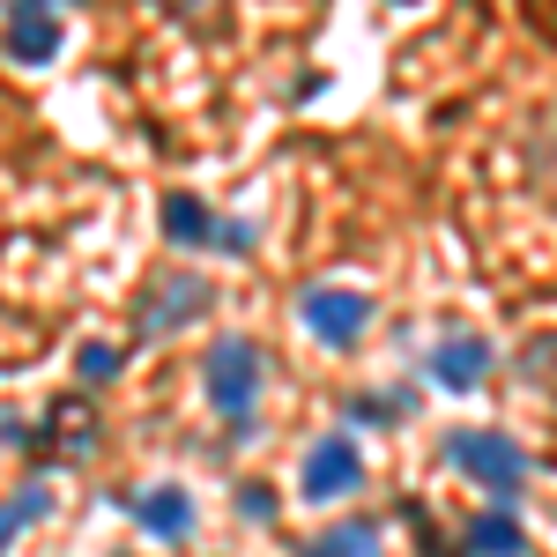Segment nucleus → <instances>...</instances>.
<instances>
[{"label":"nucleus","mask_w":557,"mask_h":557,"mask_svg":"<svg viewBox=\"0 0 557 557\" xmlns=\"http://www.w3.org/2000/svg\"><path fill=\"white\" fill-rule=\"evenodd\" d=\"M201 380H209V401L223 409V417H253L260 401V380H268V364H260V349L246 343V335H223V343H209V364H201Z\"/></svg>","instance_id":"obj_1"},{"label":"nucleus","mask_w":557,"mask_h":557,"mask_svg":"<svg viewBox=\"0 0 557 557\" xmlns=\"http://www.w3.org/2000/svg\"><path fill=\"white\" fill-rule=\"evenodd\" d=\"M446 461L461 475H475L483 491H520V475H528V454H520L506 431H454L446 438Z\"/></svg>","instance_id":"obj_2"},{"label":"nucleus","mask_w":557,"mask_h":557,"mask_svg":"<svg viewBox=\"0 0 557 557\" xmlns=\"http://www.w3.org/2000/svg\"><path fill=\"white\" fill-rule=\"evenodd\" d=\"M298 312H305V327H312L327 349H357V343H364V327H372V298H364V290H335V283L305 290Z\"/></svg>","instance_id":"obj_3"},{"label":"nucleus","mask_w":557,"mask_h":557,"mask_svg":"<svg viewBox=\"0 0 557 557\" xmlns=\"http://www.w3.org/2000/svg\"><path fill=\"white\" fill-rule=\"evenodd\" d=\"M209 298H215V283H201V275H157V290H141L134 320H141V335H172L186 320H201Z\"/></svg>","instance_id":"obj_4"},{"label":"nucleus","mask_w":557,"mask_h":557,"mask_svg":"<svg viewBox=\"0 0 557 557\" xmlns=\"http://www.w3.org/2000/svg\"><path fill=\"white\" fill-rule=\"evenodd\" d=\"M305 498L312 506H335V498H349L357 483H364V454H357V438H320L312 454H305Z\"/></svg>","instance_id":"obj_5"},{"label":"nucleus","mask_w":557,"mask_h":557,"mask_svg":"<svg viewBox=\"0 0 557 557\" xmlns=\"http://www.w3.org/2000/svg\"><path fill=\"white\" fill-rule=\"evenodd\" d=\"M491 372V343H475V335H446V343L431 349V380L446 386V394H475Z\"/></svg>","instance_id":"obj_6"},{"label":"nucleus","mask_w":557,"mask_h":557,"mask_svg":"<svg viewBox=\"0 0 557 557\" xmlns=\"http://www.w3.org/2000/svg\"><path fill=\"white\" fill-rule=\"evenodd\" d=\"M0 45H8V60H15V67H52V60H60V45H67V30H60V15H23V8H15Z\"/></svg>","instance_id":"obj_7"},{"label":"nucleus","mask_w":557,"mask_h":557,"mask_svg":"<svg viewBox=\"0 0 557 557\" xmlns=\"http://www.w3.org/2000/svg\"><path fill=\"white\" fill-rule=\"evenodd\" d=\"M134 520H141V535H157V543H186V535H194V498H186L178 483H157V491L134 498Z\"/></svg>","instance_id":"obj_8"},{"label":"nucleus","mask_w":557,"mask_h":557,"mask_svg":"<svg viewBox=\"0 0 557 557\" xmlns=\"http://www.w3.org/2000/svg\"><path fill=\"white\" fill-rule=\"evenodd\" d=\"M157 215H164V238H172V246H215V238H223L209 201H194V194H164Z\"/></svg>","instance_id":"obj_9"},{"label":"nucleus","mask_w":557,"mask_h":557,"mask_svg":"<svg viewBox=\"0 0 557 557\" xmlns=\"http://www.w3.org/2000/svg\"><path fill=\"white\" fill-rule=\"evenodd\" d=\"M520 550H528V535H520V520L506 506L469 520V557H520Z\"/></svg>","instance_id":"obj_10"},{"label":"nucleus","mask_w":557,"mask_h":557,"mask_svg":"<svg viewBox=\"0 0 557 557\" xmlns=\"http://www.w3.org/2000/svg\"><path fill=\"white\" fill-rule=\"evenodd\" d=\"M45 513H52V491H45V483H23V491L0 506V557H8V543H15L30 520H45Z\"/></svg>","instance_id":"obj_11"},{"label":"nucleus","mask_w":557,"mask_h":557,"mask_svg":"<svg viewBox=\"0 0 557 557\" xmlns=\"http://www.w3.org/2000/svg\"><path fill=\"white\" fill-rule=\"evenodd\" d=\"M305 557H380V520H349V528H327Z\"/></svg>","instance_id":"obj_12"},{"label":"nucleus","mask_w":557,"mask_h":557,"mask_svg":"<svg viewBox=\"0 0 557 557\" xmlns=\"http://www.w3.org/2000/svg\"><path fill=\"white\" fill-rule=\"evenodd\" d=\"M75 372H83V380H112V372H120V349H104V343H89L83 357H75Z\"/></svg>","instance_id":"obj_13"},{"label":"nucleus","mask_w":557,"mask_h":557,"mask_svg":"<svg viewBox=\"0 0 557 557\" xmlns=\"http://www.w3.org/2000/svg\"><path fill=\"white\" fill-rule=\"evenodd\" d=\"M238 513H246V520H268V513H275V491H268V483H246V491H238Z\"/></svg>","instance_id":"obj_14"},{"label":"nucleus","mask_w":557,"mask_h":557,"mask_svg":"<svg viewBox=\"0 0 557 557\" xmlns=\"http://www.w3.org/2000/svg\"><path fill=\"white\" fill-rule=\"evenodd\" d=\"M164 8H172V15H186V23H194V15H209L215 0H164Z\"/></svg>","instance_id":"obj_15"},{"label":"nucleus","mask_w":557,"mask_h":557,"mask_svg":"<svg viewBox=\"0 0 557 557\" xmlns=\"http://www.w3.org/2000/svg\"><path fill=\"white\" fill-rule=\"evenodd\" d=\"M23 15H60V0H15Z\"/></svg>","instance_id":"obj_16"}]
</instances>
